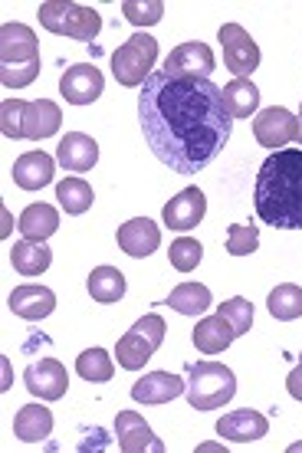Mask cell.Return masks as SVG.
Returning a JSON list of instances; mask_svg holds the SVG:
<instances>
[{"label":"cell","mask_w":302,"mask_h":453,"mask_svg":"<svg viewBox=\"0 0 302 453\" xmlns=\"http://www.w3.org/2000/svg\"><path fill=\"white\" fill-rule=\"evenodd\" d=\"M138 122L148 148L174 174H201L217 161L234 132L224 89L197 76L158 69L138 92Z\"/></svg>","instance_id":"1"},{"label":"cell","mask_w":302,"mask_h":453,"mask_svg":"<svg viewBox=\"0 0 302 453\" xmlns=\"http://www.w3.org/2000/svg\"><path fill=\"white\" fill-rule=\"evenodd\" d=\"M253 204L263 224L302 230V148H280L263 161Z\"/></svg>","instance_id":"2"},{"label":"cell","mask_w":302,"mask_h":453,"mask_svg":"<svg viewBox=\"0 0 302 453\" xmlns=\"http://www.w3.org/2000/svg\"><path fill=\"white\" fill-rule=\"evenodd\" d=\"M40 76V43L23 23L0 27V82L7 89H23Z\"/></svg>","instance_id":"3"},{"label":"cell","mask_w":302,"mask_h":453,"mask_svg":"<svg viewBox=\"0 0 302 453\" xmlns=\"http://www.w3.org/2000/svg\"><path fill=\"white\" fill-rule=\"evenodd\" d=\"M63 112L53 99H36V103H23V99H7L0 105V132L7 138H50L59 132Z\"/></svg>","instance_id":"4"},{"label":"cell","mask_w":302,"mask_h":453,"mask_svg":"<svg viewBox=\"0 0 302 453\" xmlns=\"http://www.w3.org/2000/svg\"><path fill=\"white\" fill-rule=\"evenodd\" d=\"M188 401L194 411H217L236 395L234 372L221 362H194L188 368Z\"/></svg>","instance_id":"5"},{"label":"cell","mask_w":302,"mask_h":453,"mask_svg":"<svg viewBox=\"0 0 302 453\" xmlns=\"http://www.w3.org/2000/svg\"><path fill=\"white\" fill-rule=\"evenodd\" d=\"M40 23H43L50 34L69 36L79 43H92L102 30V17L92 7L73 4V0H50L40 7Z\"/></svg>","instance_id":"6"},{"label":"cell","mask_w":302,"mask_h":453,"mask_svg":"<svg viewBox=\"0 0 302 453\" xmlns=\"http://www.w3.org/2000/svg\"><path fill=\"white\" fill-rule=\"evenodd\" d=\"M165 319L158 316V312H148L135 322L132 329L125 332L119 345H115V358L122 365L125 372H138V368H145L151 362V355L161 349V342H165Z\"/></svg>","instance_id":"7"},{"label":"cell","mask_w":302,"mask_h":453,"mask_svg":"<svg viewBox=\"0 0 302 453\" xmlns=\"http://www.w3.org/2000/svg\"><path fill=\"white\" fill-rule=\"evenodd\" d=\"M158 59V40L148 34H135L128 36L119 50L112 53V73L119 86L125 89H135V86H145L151 69H155Z\"/></svg>","instance_id":"8"},{"label":"cell","mask_w":302,"mask_h":453,"mask_svg":"<svg viewBox=\"0 0 302 453\" xmlns=\"http://www.w3.org/2000/svg\"><path fill=\"white\" fill-rule=\"evenodd\" d=\"M221 43H224V63L236 80H250L259 66V46L246 34L240 23H224L221 27Z\"/></svg>","instance_id":"9"},{"label":"cell","mask_w":302,"mask_h":453,"mask_svg":"<svg viewBox=\"0 0 302 453\" xmlns=\"http://www.w3.org/2000/svg\"><path fill=\"white\" fill-rule=\"evenodd\" d=\"M253 135L263 148H273V151H280L286 148L290 142H296L299 135V119L290 112V109H283V105H273V109H263L257 115V122H253Z\"/></svg>","instance_id":"10"},{"label":"cell","mask_w":302,"mask_h":453,"mask_svg":"<svg viewBox=\"0 0 302 453\" xmlns=\"http://www.w3.org/2000/svg\"><path fill=\"white\" fill-rule=\"evenodd\" d=\"M23 385L40 401H59L69 388V374L57 358H40V362H34L23 372Z\"/></svg>","instance_id":"11"},{"label":"cell","mask_w":302,"mask_h":453,"mask_svg":"<svg viewBox=\"0 0 302 453\" xmlns=\"http://www.w3.org/2000/svg\"><path fill=\"white\" fill-rule=\"evenodd\" d=\"M102 89H105V80H102V73L92 63L69 66L63 73V80H59V92H63V99L69 105H92L102 96Z\"/></svg>","instance_id":"12"},{"label":"cell","mask_w":302,"mask_h":453,"mask_svg":"<svg viewBox=\"0 0 302 453\" xmlns=\"http://www.w3.org/2000/svg\"><path fill=\"white\" fill-rule=\"evenodd\" d=\"M213 66H217V63H213L211 46L201 43V40L181 43L178 50H171L168 59H165V73H168V76H197V80H211Z\"/></svg>","instance_id":"13"},{"label":"cell","mask_w":302,"mask_h":453,"mask_svg":"<svg viewBox=\"0 0 302 453\" xmlns=\"http://www.w3.org/2000/svg\"><path fill=\"white\" fill-rule=\"evenodd\" d=\"M204 214H207V197L201 188H184L161 211L165 226H171V230H194L204 220Z\"/></svg>","instance_id":"14"},{"label":"cell","mask_w":302,"mask_h":453,"mask_svg":"<svg viewBox=\"0 0 302 453\" xmlns=\"http://www.w3.org/2000/svg\"><path fill=\"white\" fill-rule=\"evenodd\" d=\"M115 437H119V450L125 453H165V443L158 441L151 427L145 424V418L135 414V411H122L115 418Z\"/></svg>","instance_id":"15"},{"label":"cell","mask_w":302,"mask_h":453,"mask_svg":"<svg viewBox=\"0 0 302 453\" xmlns=\"http://www.w3.org/2000/svg\"><path fill=\"white\" fill-rule=\"evenodd\" d=\"M115 240H119V247H122L128 257L145 260V257H151V253L158 250V243H161V230H158L155 220H148V217H135V220H128V224L119 226Z\"/></svg>","instance_id":"16"},{"label":"cell","mask_w":302,"mask_h":453,"mask_svg":"<svg viewBox=\"0 0 302 453\" xmlns=\"http://www.w3.org/2000/svg\"><path fill=\"white\" fill-rule=\"evenodd\" d=\"M99 161V145L96 138L86 135V132H69L57 148V165L59 168L73 171V174H82V171H92Z\"/></svg>","instance_id":"17"},{"label":"cell","mask_w":302,"mask_h":453,"mask_svg":"<svg viewBox=\"0 0 302 453\" xmlns=\"http://www.w3.org/2000/svg\"><path fill=\"white\" fill-rule=\"evenodd\" d=\"M53 309H57V293L46 289V286L27 283V286H17L11 293V312L27 319V322H40V319H46Z\"/></svg>","instance_id":"18"},{"label":"cell","mask_w":302,"mask_h":453,"mask_svg":"<svg viewBox=\"0 0 302 453\" xmlns=\"http://www.w3.org/2000/svg\"><path fill=\"white\" fill-rule=\"evenodd\" d=\"M217 434L227 437V441L234 443H250V441H259V437H267L269 434V420L259 414V411H230L224 418L217 420Z\"/></svg>","instance_id":"19"},{"label":"cell","mask_w":302,"mask_h":453,"mask_svg":"<svg viewBox=\"0 0 302 453\" xmlns=\"http://www.w3.org/2000/svg\"><path fill=\"white\" fill-rule=\"evenodd\" d=\"M188 388V381H181L178 374L171 372H148L145 378H138L132 385V397L138 404H168Z\"/></svg>","instance_id":"20"},{"label":"cell","mask_w":302,"mask_h":453,"mask_svg":"<svg viewBox=\"0 0 302 453\" xmlns=\"http://www.w3.org/2000/svg\"><path fill=\"white\" fill-rule=\"evenodd\" d=\"M53 174H57V161L50 158L46 151H27V155L13 161V181L23 191H40V188L53 181Z\"/></svg>","instance_id":"21"},{"label":"cell","mask_w":302,"mask_h":453,"mask_svg":"<svg viewBox=\"0 0 302 453\" xmlns=\"http://www.w3.org/2000/svg\"><path fill=\"white\" fill-rule=\"evenodd\" d=\"M234 339H236L234 326H230L221 312H217V316H204L201 322H197V329H194V345H197V351H204V355H221V351H227L234 345Z\"/></svg>","instance_id":"22"},{"label":"cell","mask_w":302,"mask_h":453,"mask_svg":"<svg viewBox=\"0 0 302 453\" xmlns=\"http://www.w3.org/2000/svg\"><path fill=\"white\" fill-rule=\"evenodd\" d=\"M13 434L23 443L46 441L53 434V411L46 408V404H27V408H20L17 418H13Z\"/></svg>","instance_id":"23"},{"label":"cell","mask_w":302,"mask_h":453,"mask_svg":"<svg viewBox=\"0 0 302 453\" xmlns=\"http://www.w3.org/2000/svg\"><path fill=\"white\" fill-rule=\"evenodd\" d=\"M11 263L20 276H40V273L50 270L53 253H50V247H46V240H27L23 237L20 243H13Z\"/></svg>","instance_id":"24"},{"label":"cell","mask_w":302,"mask_h":453,"mask_svg":"<svg viewBox=\"0 0 302 453\" xmlns=\"http://www.w3.org/2000/svg\"><path fill=\"white\" fill-rule=\"evenodd\" d=\"M27 240H50L59 230V214L53 204H30L20 214V224H17Z\"/></svg>","instance_id":"25"},{"label":"cell","mask_w":302,"mask_h":453,"mask_svg":"<svg viewBox=\"0 0 302 453\" xmlns=\"http://www.w3.org/2000/svg\"><path fill=\"white\" fill-rule=\"evenodd\" d=\"M168 306L174 309V312H181V316H204L207 309L213 306V296L207 286L201 283H181L171 289L168 296Z\"/></svg>","instance_id":"26"},{"label":"cell","mask_w":302,"mask_h":453,"mask_svg":"<svg viewBox=\"0 0 302 453\" xmlns=\"http://www.w3.org/2000/svg\"><path fill=\"white\" fill-rule=\"evenodd\" d=\"M89 296L96 299V303H119L125 296V276L122 270H115V266H96V270L89 273Z\"/></svg>","instance_id":"27"},{"label":"cell","mask_w":302,"mask_h":453,"mask_svg":"<svg viewBox=\"0 0 302 453\" xmlns=\"http://www.w3.org/2000/svg\"><path fill=\"white\" fill-rule=\"evenodd\" d=\"M224 105L230 119H250V112H257L259 105V89L250 80H234L224 86Z\"/></svg>","instance_id":"28"},{"label":"cell","mask_w":302,"mask_h":453,"mask_svg":"<svg viewBox=\"0 0 302 453\" xmlns=\"http://www.w3.org/2000/svg\"><path fill=\"white\" fill-rule=\"evenodd\" d=\"M267 309L273 319L280 322H292V319L302 316V286L296 283H280L267 299Z\"/></svg>","instance_id":"29"},{"label":"cell","mask_w":302,"mask_h":453,"mask_svg":"<svg viewBox=\"0 0 302 453\" xmlns=\"http://www.w3.org/2000/svg\"><path fill=\"white\" fill-rule=\"evenodd\" d=\"M57 201L66 214H86L96 201V194L82 178H66V181L57 184Z\"/></svg>","instance_id":"30"},{"label":"cell","mask_w":302,"mask_h":453,"mask_svg":"<svg viewBox=\"0 0 302 453\" xmlns=\"http://www.w3.org/2000/svg\"><path fill=\"white\" fill-rule=\"evenodd\" d=\"M76 372L86 378V381H109L115 374V362L109 358L105 349H86L76 358Z\"/></svg>","instance_id":"31"},{"label":"cell","mask_w":302,"mask_h":453,"mask_svg":"<svg viewBox=\"0 0 302 453\" xmlns=\"http://www.w3.org/2000/svg\"><path fill=\"white\" fill-rule=\"evenodd\" d=\"M168 260L178 273H190V270H197V263L204 260V247L197 243V240L178 237L168 250Z\"/></svg>","instance_id":"32"},{"label":"cell","mask_w":302,"mask_h":453,"mask_svg":"<svg viewBox=\"0 0 302 453\" xmlns=\"http://www.w3.org/2000/svg\"><path fill=\"white\" fill-rule=\"evenodd\" d=\"M217 312L234 326L236 339L240 335H246L250 332V326H253V306H250V299H244V296H234V299H227V303H221L217 306Z\"/></svg>","instance_id":"33"},{"label":"cell","mask_w":302,"mask_h":453,"mask_svg":"<svg viewBox=\"0 0 302 453\" xmlns=\"http://www.w3.org/2000/svg\"><path fill=\"white\" fill-rule=\"evenodd\" d=\"M259 247V230L253 224H234L227 230V253L230 257H250Z\"/></svg>","instance_id":"34"},{"label":"cell","mask_w":302,"mask_h":453,"mask_svg":"<svg viewBox=\"0 0 302 453\" xmlns=\"http://www.w3.org/2000/svg\"><path fill=\"white\" fill-rule=\"evenodd\" d=\"M122 13L135 27H155V23L165 17V4H161V0H145V4H142V0H125Z\"/></svg>","instance_id":"35"},{"label":"cell","mask_w":302,"mask_h":453,"mask_svg":"<svg viewBox=\"0 0 302 453\" xmlns=\"http://www.w3.org/2000/svg\"><path fill=\"white\" fill-rule=\"evenodd\" d=\"M286 388H290V395L296 397V401H302V362L290 372V378H286Z\"/></svg>","instance_id":"36"},{"label":"cell","mask_w":302,"mask_h":453,"mask_svg":"<svg viewBox=\"0 0 302 453\" xmlns=\"http://www.w3.org/2000/svg\"><path fill=\"white\" fill-rule=\"evenodd\" d=\"M299 122H302V109H299Z\"/></svg>","instance_id":"37"}]
</instances>
